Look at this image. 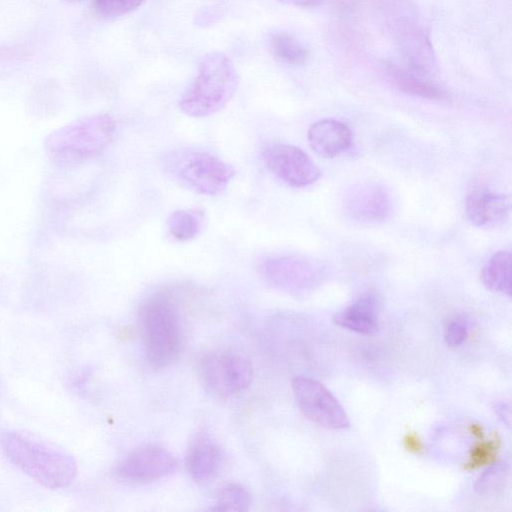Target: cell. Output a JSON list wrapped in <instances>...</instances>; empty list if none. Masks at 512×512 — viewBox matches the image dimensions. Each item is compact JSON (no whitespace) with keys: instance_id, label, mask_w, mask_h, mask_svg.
Segmentation results:
<instances>
[{"instance_id":"15","label":"cell","mask_w":512,"mask_h":512,"mask_svg":"<svg viewBox=\"0 0 512 512\" xmlns=\"http://www.w3.org/2000/svg\"><path fill=\"white\" fill-rule=\"evenodd\" d=\"M511 268L510 253L508 251H498L484 265L481 280L489 290L510 296Z\"/></svg>"},{"instance_id":"17","label":"cell","mask_w":512,"mask_h":512,"mask_svg":"<svg viewBox=\"0 0 512 512\" xmlns=\"http://www.w3.org/2000/svg\"><path fill=\"white\" fill-rule=\"evenodd\" d=\"M269 46L274 59L282 64L298 66L305 63L308 57L307 49L287 33L273 34Z\"/></svg>"},{"instance_id":"24","label":"cell","mask_w":512,"mask_h":512,"mask_svg":"<svg viewBox=\"0 0 512 512\" xmlns=\"http://www.w3.org/2000/svg\"><path fill=\"white\" fill-rule=\"evenodd\" d=\"M404 447L413 453L422 451L423 446L421 440L413 433L407 434L403 439Z\"/></svg>"},{"instance_id":"18","label":"cell","mask_w":512,"mask_h":512,"mask_svg":"<svg viewBox=\"0 0 512 512\" xmlns=\"http://www.w3.org/2000/svg\"><path fill=\"white\" fill-rule=\"evenodd\" d=\"M350 205L353 213L366 220H380L388 213L386 195L374 188L356 193Z\"/></svg>"},{"instance_id":"8","label":"cell","mask_w":512,"mask_h":512,"mask_svg":"<svg viewBox=\"0 0 512 512\" xmlns=\"http://www.w3.org/2000/svg\"><path fill=\"white\" fill-rule=\"evenodd\" d=\"M267 169L293 187H306L321 176L320 168L300 148L278 143L265 148L262 154Z\"/></svg>"},{"instance_id":"10","label":"cell","mask_w":512,"mask_h":512,"mask_svg":"<svg viewBox=\"0 0 512 512\" xmlns=\"http://www.w3.org/2000/svg\"><path fill=\"white\" fill-rule=\"evenodd\" d=\"M223 459V451L216 440L206 432H198L188 444L186 471L195 482L207 483L219 474Z\"/></svg>"},{"instance_id":"25","label":"cell","mask_w":512,"mask_h":512,"mask_svg":"<svg viewBox=\"0 0 512 512\" xmlns=\"http://www.w3.org/2000/svg\"><path fill=\"white\" fill-rule=\"evenodd\" d=\"M496 412L505 424H510V406L508 404H498L496 406Z\"/></svg>"},{"instance_id":"7","label":"cell","mask_w":512,"mask_h":512,"mask_svg":"<svg viewBox=\"0 0 512 512\" xmlns=\"http://www.w3.org/2000/svg\"><path fill=\"white\" fill-rule=\"evenodd\" d=\"M177 467L173 454L162 446L146 444L131 450L115 466L117 479L128 484H146L170 475Z\"/></svg>"},{"instance_id":"2","label":"cell","mask_w":512,"mask_h":512,"mask_svg":"<svg viewBox=\"0 0 512 512\" xmlns=\"http://www.w3.org/2000/svg\"><path fill=\"white\" fill-rule=\"evenodd\" d=\"M0 446L15 467L46 488H66L76 477L77 465L72 456L22 433L2 432Z\"/></svg>"},{"instance_id":"1","label":"cell","mask_w":512,"mask_h":512,"mask_svg":"<svg viewBox=\"0 0 512 512\" xmlns=\"http://www.w3.org/2000/svg\"><path fill=\"white\" fill-rule=\"evenodd\" d=\"M137 321L148 363L159 369L176 361L183 350L185 335L174 298L167 292L149 296L139 307Z\"/></svg>"},{"instance_id":"12","label":"cell","mask_w":512,"mask_h":512,"mask_svg":"<svg viewBox=\"0 0 512 512\" xmlns=\"http://www.w3.org/2000/svg\"><path fill=\"white\" fill-rule=\"evenodd\" d=\"M312 150L325 158H333L346 151L352 144L350 128L335 119H322L313 123L307 133Z\"/></svg>"},{"instance_id":"5","label":"cell","mask_w":512,"mask_h":512,"mask_svg":"<svg viewBox=\"0 0 512 512\" xmlns=\"http://www.w3.org/2000/svg\"><path fill=\"white\" fill-rule=\"evenodd\" d=\"M252 374L250 360L233 350L213 351L199 363V376L204 389L220 399L235 397L246 390Z\"/></svg>"},{"instance_id":"11","label":"cell","mask_w":512,"mask_h":512,"mask_svg":"<svg viewBox=\"0 0 512 512\" xmlns=\"http://www.w3.org/2000/svg\"><path fill=\"white\" fill-rule=\"evenodd\" d=\"M510 211L509 197L485 189L472 191L465 201V214L471 224L489 227L503 222Z\"/></svg>"},{"instance_id":"23","label":"cell","mask_w":512,"mask_h":512,"mask_svg":"<svg viewBox=\"0 0 512 512\" xmlns=\"http://www.w3.org/2000/svg\"><path fill=\"white\" fill-rule=\"evenodd\" d=\"M468 324V320L463 316H456L449 320L444 331L446 344L451 347L462 344L468 336Z\"/></svg>"},{"instance_id":"14","label":"cell","mask_w":512,"mask_h":512,"mask_svg":"<svg viewBox=\"0 0 512 512\" xmlns=\"http://www.w3.org/2000/svg\"><path fill=\"white\" fill-rule=\"evenodd\" d=\"M394 85L404 93L430 100H442L445 92L436 84L422 77L418 72H411L389 64L386 68Z\"/></svg>"},{"instance_id":"22","label":"cell","mask_w":512,"mask_h":512,"mask_svg":"<svg viewBox=\"0 0 512 512\" xmlns=\"http://www.w3.org/2000/svg\"><path fill=\"white\" fill-rule=\"evenodd\" d=\"M145 0H94V8L102 17H116L130 13L140 7Z\"/></svg>"},{"instance_id":"13","label":"cell","mask_w":512,"mask_h":512,"mask_svg":"<svg viewBox=\"0 0 512 512\" xmlns=\"http://www.w3.org/2000/svg\"><path fill=\"white\" fill-rule=\"evenodd\" d=\"M333 322L350 331L371 335L378 330V301L367 293L335 314Z\"/></svg>"},{"instance_id":"19","label":"cell","mask_w":512,"mask_h":512,"mask_svg":"<svg viewBox=\"0 0 512 512\" xmlns=\"http://www.w3.org/2000/svg\"><path fill=\"white\" fill-rule=\"evenodd\" d=\"M252 505L250 492L237 483H227L216 493L211 511H248Z\"/></svg>"},{"instance_id":"4","label":"cell","mask_w":512,"mask_h":512,"mask_svg":"<svg viewBox=\"0 0 512 512\" xmlns=\"http://www.w3.org/2000/svg\"><path fill=\"white\" fill-rule=\"evenodd\" d=\"M166 169L182 186L207 196L222 193L235 175L229 163L199 150L172 154L166 160Z\"/></svg>"},{"instance_id":"9","label":"cell","mask_w":512,"mask_h":512,"mask_svg":"<svg viewBox=\"0 0 512 512\" xmlns=\"http://www.w3.org/2000/svg\"><path fill=\"white\" fill-rule=\"evenodd\" d=\"M315 270L310 260L295 256L271 257L258 267L261 278L268 285L285 291L306 288L315 277Z\"/></svg>"},{"instance_id":"27","label":"cell","mask_w":512,"mask_h":512,"mask_svg":"<svg viewBox=\"0 0 512 512\" xmlns=\"http://www.w3.org/2000/svg\"><path fill=\"white\" fill-rule=\"evenodd\" d=\"M469 429H470L471 433L474 436H476V437H478L480 439L483 438L484 433H483L482 427L480 425H478V424H471Z\"/></svg>"},{"instance_id":"20","label":"cell","mask_w":512,"mask_h":512,"mask_svg":"<svg viewBox=\"0 0 512 512\" xmlns=\"http://www.w3.org/2000/svg\"><path fill=\"white\" fill-rule=\"evenodd\" d=\"M498 447L499 440L496 438L479 442L471 449L465 469L474 470L492 464L496 460Z\"/></svg>"},{"instance_id":"28","label":"cell","mask_w":512,"mask_h":512,"mask_svg":"<svg viewBox=\"0 0 512 512\" xmlns=\"http://www.w3.org/2000/svg\"><path fill=\"white\" fill-rule=\"evenodd\" d=\"M64 1H67V2H81V1H84V0H64Z\"/></svg>"},{"instance_id":"3","label":"cell","mask_w":512,"mask_h":512,"mask_svg":"<svg viewBox=\"0 0 512 512\" xmlns=\"http://www.w3.org/2000/svg\"><path fill=\"white\" fill-rule=\"evenodd\" d=\"M239 83L231 60L221 52L203 57L198 74L183 94L180 109L191 117H207L220 111L235 94Z\"/></svg>"},{"instance_id":"21","label":"cell","mask_w":512,"mask_h":512,"mask_svg":"<svg viewBox=\"0 0 512 512\" xmlns=\"http://www.w3.org/2000/svg\"><path fill=\"white\" fill-rule=\"evenodd\" d=\"M507 478V469L504 465L498 464L487 470L477 480L475 490L480 495H493L500 490Z\"/></svg>"},{"instance_id":"26","label":"cell","mask_w":512,"mask_h":512,"mask_svg":"<svg viewBox=\"0 0 512 512\" xmlns=\"http://www.w3.org/2000/svg\"><path fill=\"white\" fill-rule=\"evenodd\" d=\"M282 3L294 5L298 7H310L315 6L320 2V0H278Z\"/></svg>"},{"instance_id":"16","label":"cell","mask_w":512,"mask_h":512,"mask_svg":"<svg viewBox=\"0 0 512 512\" xmlns=\"http://www.w3.org/2000/svg\"><path fill=\"white\" fill-rule=\"evenodd\" d=\"M203 224L204 214L198 209L175 210L167 219L169 234L180 242L195 238L201 232Z\"/></svg>"},{"instance_id":"6","label":"cell","mask_w":512,"mask_h":512,"mask_svg":"<svg viewBox=\"0 0 512 512\" xmlns=\"http://www.w3.org/2000/svg\"><path fill=\"white\" fill-rule=\"evenodd\" d=\"M291 385L300 411L311 422L334 430L349 427L350 422L344 408L320 382L298 376L292 380Z\"/></svg>"}]
</instances>
